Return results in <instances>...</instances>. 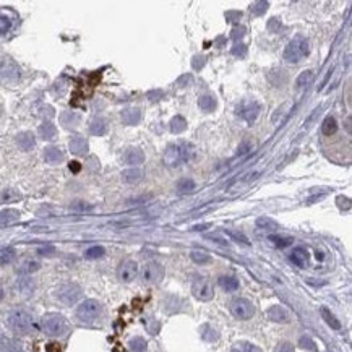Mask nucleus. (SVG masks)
Listing matches in <instances>:
<instances>
[{"mask_svg":"<svg viewBox=\"0 0 352 352\" xmlns=\"http://www.w3.org/2000/svg\"><path fill=\"white\" fill-rule=\"evenodd\" d=\"M11 28V21L8 20L7 16L0 15V34H5L8 33V29Z\"/></svg>","mask_w":352,"mask_h":352,"instance_id":"nucleus-45","label":"nucleus"},{"mask_svg":"<svg viewBox=\"0 0 352 352\" xmlns=\"http://www.w3.org/2000/svg\"><path fill=\"white\" fill-rule=\"evenodd\" d=\"M260 110H262L260 104L255 99H244L240 104H237L236 114L242 117L247 123H253L258 119V115H260Z\"/></svg>","mask_w":352,"mask_h":352,"instance_id":"nucleus-8","label":"nucleus"},{"mask_svg":"<svg viewBox=\"0 0 352 352\" xmlns=\"http://www.w3.org/2000/svg\"><path fill=\"white\" fill-rule=\"evenodd\" d=\"M0 344H2V333H0Z\"/></svg>","mask_w":352,"mask_h":352,"instance_id":"nucleus-61","label":"nucleus"},{"mask_svg":"<svg viewBox=\"0 0 352 352\" xmlns=\"http://www.w3.org/2000/svg\"><path fill=\"white\" fill-rule=\"evenodd\" d=\"M257 227L258 229H263V231H268V232H273V231H277V222L271 218H266V216H263V218H258L257 219Z\"/></svg>","mask_w":352,"mask_h":352,"instance_id":"nucleus-30","label":"nucleus"},{"mask_svg":"<svg viewBox=\"0 0 352 352\" xmlns=\"http://www.w3.org/2000/svg\"><path fill=\"white\" fill-rule=\"evenodd\" d=\"M80 122H82V117L77 112H64L60 115V123L67 130H75L80 125Z\"/></svg>","mask_w":352,"mask_h":352,"instance_id":"nucleus-18","label":"nucleus"},{"mask_svg":"<svg viewBox=\"0 0 352 352\" xmlns=\"http://www.w3.org/2000/svg\"><path fill=\"white\" fill-rule=\"evenodd\" d=\"M141 120V110L137 107H130L122 110V122L125 125H137V123Z\"/></svg>","mask_w":352,"mask_h":352,"instance_id":"nucleus-21","label":"nucleus"},{"mask_svg":"<svg viewBox=\"0 0 352 352\" xmlns=\"http://www.w3.org/2000/svg\"><path fill=\"white\" fill-rule=\"evenodd\" d=\"M138 274V264L135 260H123L117 268V277L120 282H132Z\"/></svg>","mask_w":352,"mask_h":352,"instance_id":"nucleus-11","label":"nucleus"},{"mask_svg":"<svg viewBox=\"0 0 352 352\" xmlns=\"http://www.w3.org/2000/svg\"><path fill=\"white\" fill-rule=\"evenodd\" d=\"M39 253H41V255H47V253H54V249H52V247H47V249H41Z\"/></svg>","mask_w":352,"mask_h":352,"instance_id":"nucleus-58","label":"nucleus"},{"mask_svg":"<svg viewBox=\"0 0 352 352\" xmlns=\"http://www.w3.org/2000/svg\"><path fill=\"white\" fill-rule=\"evenodd\" d=\"M299 344H300V348H304L307 351H315V343L310 336H302L299 339Z\"/></svg>","mask_w":352,"mask_h":352,"instance_id":"nucleus-44","label":"nucleus"},{"mask_svg":"<svg viewBox=\"0 0 352 352\" xmlns=\"http://www.w3.org/2000/svg\"><path fill=\"white\" fill-rule=\"evenodd\" d=\"M266 317L274 323H287L289 322V312L281 305H274L271 307L266 312Z\"/></svg>","mask_w":352,"mask_h":352,"instance_id":"nucleus-15","label":"nucleus"},{"mask_svg":"<svg viewBox=\"0 0 352 352\" xmlns=\"http://www.w3.org/2000/svg\"><path fill=\"white\" fill-rule=\"evenodd\" d=\"M41 268V263L39 262H36V260H28L26 263H23V266H21V273L24 274H29V273H34V271H38Z\"/></svg>","mask_w":352,"mask_h":352,"instance_id":"nucleus-41","label":"nucleus"},{"mask_svg":"<svg viewBox=\"0 0 352 352\" xmlns=\"http://www.w3.org/2000/svg\"><path fill=\"white\" fill-rule=\"evenodd\" d=\"M281 28V20H277V18H271L268 21V29L271 33H276V31H279Z\"/></svg>","mask_w":352,"mask_h":352,"instance_id":"nucleus-50","label":"nucleus"},{"mask_svg":"<svg viewBox=\"0 0 352 352\" xmlns=\"http://www.w3.org/2000/svg\"><path fill=\"white\" fill-rule=\"evenodd\" d=\"M18 219H20V211H16V209L7 208L0 213V226H10Z\"/></svg>","mask_w":352,"mask_h":352,"instance_id":"nucleus-23","label":"nucleus"},{"mask_svg":"<svg viewBox=\"0 0 352 352\" xmlns=\"http://www.w3.org/2000/svg\"><path fill=\"white\" fill-rule=\"evenodd\" d=\"M274 352H294V346L291 343H287V341H282L276 346V349Z\"/></svg>","mask_w":352,"mask_h":352,"instance_id":"nucleus-47","label":"nucleus"},{"mask_svg":"<svg viewBox=\"0 0 352 352\" xmlns=\"http://www.w3.org/2000/svg\"><path fill=\"white\" fill-rule=\"evenodd\" d=\"M218 284H219L222 289H224V291H227V292L237 291L239 286H240L239 279H237V277H234V276H221L219 279H218Z\"/></svg>","mask_w":352,"mask_h":352,"instance_id":"nucleus-24","label":"nucleus"},{"mask_svg":"<svg viewBox=\"0 0 352 352\" xmlns=\"http://www.w3.org/2000/svg\"><path fill=\"white\" fill-rule=\"evenodd\" d=\"M15 260V250L13 249H5L0 252V264H7Z\"/></svg>","mask_w":352,"mask_h":352,"instance_id":"nucleus-43","label":"nucleus"},{"mask_svg":"<svg viewBox=\"0 0 352 352\" xmlns=\"http://www.w3.org/2000/svg\"><path fill=\"white\" fill-rule=\"evenodd\" d=\"M195 180H191V178L185 177V178H180V180L177 182V191L178 193H190V191L195 190Z\"/></svg>","mask_w":352,"mask_h":352,"instance_id":"nucleus-34","label":"nucleus"},{"mask_svg":"<svg viewBox=\"0 0 352 352\" xmlns=\"http://www.w3.org/2000/svg\"><path fill=\"white\" fill-rule=\"evenodd\" d=\"M7 325L8 328L15 333V335H29L31 331L34 328V320H33V315L28 313L26 310L23 308H15L11 310L7 317Z\"/></svg>","mask_w":352,"mask_h":352,"instance_id":"nucleus-2","label":"nucleus"},{"mask_svg":"<svg viewBox=\"0 0 352 352\" xmlns=\"http://www.w3.org/2000/svg\"><path fill=\"white\" fill-rule=\"evenodd\" d=\"M41 326L46 335L54 336V338L64 336L65 333L69 331V322H67V318L60 313H46L41 320Z\"/></svg>","mask_w":352,"mask_h":352,"instance_id":"nucleus-3","label":"nucleus"},{"mask_svg":"<svg viewBox=\"0 0 352 352\" xmlns=\"http://www.w3.org/2000/svg\"><path fill=\"white\" fill-rule=\"evenodd\" d=\"M16 145L20 146L21 151H31L36 145V140H34V135L31 132H21L18 133L16 137Z\"/></svg>","mask_w":352,"mask_h":352,"instance_id":"nucleus-17","label":"nucleus"},{"mask_svg":"<svg viewBox=\"0 0 352 352\" xmlns=\"http://www.w3.org/2000/svg\"><path fill=\"white\" fill-rule=\"evenodd\" d=\"M82 287L77 282H64L55 289V297L64 305H75L82 297Z\"/></svg>","mask_w":352,"mask_h":352,"instance_id":"nucleus-6","label":"nucleus"},{"mask_svg":"<svg viewBox=\"0 0 352 352\" xmlns=\"http://www.w3.org/2000/svg\"><path fill=\"white\" fill-rule=\"evenodd\" d=\"M226 16L229 18V20H236V18H242V13H240V11H229Z\"/></svg>","mask_w":352,"mask_h":352,"instance_id":"nucleus-56","label":"nucleus"},{"mask_svg":"<svg viewBox=\"0 0 352 352\" xmlns=\"http://www.w3.org/2000/svg\"><path fill=\"white\" fill-rule=\"evenodd\" d=\"M104 255H106V250H104V247L101 245L89 247V249L85 252V257L88 258V260H97V258H102Z\"/></svg>","mask_w":352,"mask_h":352,"instance_id":"nucleus-36","label":"nucleus"},{"mask_svg":"<svg viewBox=\"0 0 352 352\" xmlns=\"http://www.w3.org/2000/svg\"><path fill=\"white\" fill-rule=\"evenodd\" d=\"M190 258L198 264H206V263L211 262V257H209L208 253L203 252V250H193L190 253Z\"/></svg>","mask_w":352,"mask_h":352,"instance_id":"nucleus-38","label":"nucleus"},{"mask_svg":"<svg viewBox=\"0 0 352 352\" xmlns=\"http://www.w3.org/2000/svg\"><path fill=\"white\" fill-rule=\"evenodd\" d=\"M102 315V305L96 299H86L77 307V318L83 323L96 322Z\"/></svg>","mask_w":352,"mask_h":352,"instance_id":"nucleus-5","label":"nucleus"},{"mask_svg":"<svg viewBox=\"0 0 352 352\" xmlns=\"http://www.w3.org/2000/svg\"><path fill=\"white\" fill-rule=\"evenodd\" d=\"M227 236L229 237H232L234 240H237V242L240 244H245V245H250V242H249V239H247L244 234H239V232H234V231H227Z\"/></svg>","mask_w":352,"mask_h":352,"instance_id":"nucleus-46","label":"nucleus"},{"mask_svg":"<svg viewBox=\"0 0 352 352\" xmlns=\"http://www.w3.org/2000/svg\"><path fill=\"white\" fill-rule=\"evenodd\" d=\"M245 33H247L245 26H240V24H239V26H236V28L232 29V38L234 39H242L244 36H245Z\"/></svg>","mask_w":352,"mask_h":352,"instance_id":"nucleus-49","label":"nucleus"},{"mask_svg":"<svg viewBox=\"0 0 352 352\" xmlns=\"http://www.w3.org/2000/svg\"><path fill=\"white\" fill-rule=\"evenodd\" d=\"M18 291H20L23 295H31L34 291V282L29 279V277H21L20 281H18Z\"/></svg>","mask_w":352,"mask_h":352,"instance_id":"nucleus-35","label":"nucleus"},{"mask_svg":"<svg viewBox=\"0 0 352 352\" xmlns=\"http://www.w3.org/2000/svg\"><path fill=\"white\" fill-rule=\"evenodd\" d=\"M206 227H208V224H205V226H196V227H195V231H205Z\"/></svg>","mask_w":352,"mask_h":352,"instance_id":"nucleus-59","label":"nucleus"},{"mask_svg":"<svg viewBox=\"0 0 352 352\" xmlns=\"http://www.w3.org/2000/svg\"><path fill=\"white\" fill-rule=\"evenodd\" d=\"M38 133H39V137L42 140H54L55 137H57V128H55L54 123L51 122H44V123H41L39 128H38Z\"/></svg>","mask_w":352,"mask_h":352,"instance_id":"nucleus-22","label":"nucleus"},{"mask_svg":"<svg viewBox=\"0 0 352 352\" xmlns=\"http://www.w3.org/2000/svg\"><path fill=\"white\" fill-rule=\"evenodd\" d=\"M145 153L140 150V148H128L123 154V161H125L128 166H132V168H138L140 164L145 163Z\"/></svg>","mask_w":352,"mask_h":352,"instance_id":"nucleus-13","label":"nucleus"},{"mask_svg":"<svg viewBox=\"0 0 352 352\" xmlns=\"http://www.w3.org/2000/svg\"><path fill=\"white\" fill-rule=\"evenodd\" d=\"M338 132V122L333 115H328L322 123V133L325 137H331Z\"/></svg>","mask_w":352,"mask_h":352,"instance_id":"nucleus-27","label":"nucleus"},{"mask_svg":"<svg viewBox=\"0 0 352 352\" xmlns=\"http://www.w3.org/2000/svg\"><path fill=\"white\" fill-rule=\"evenodd\" d=\"M70 171L72 172H80V169H82V166H80V163H77V161H73V163H70Z\"/></svg>","mask_w":352,"mask_h":352,"instance_id":"nucleus-57","label":"nucleus"},{"mask_svg":"<svg viewBox=\"0 0 352 352\" xmlns=\"http://www.w3.org/2000/svg\"><path fill=\"white\" fill-rule=\"evenodd\" d=\"M232 54L234 55H242V57H244V55L247 54V49H245L244 44H236V46L232 47Z\"/></svg>","mask_w":352,"mask_h":352,"instance_id":"nucleus-52","label":"nucleus"},{"mask_svg":"<svg viewBox=\"0 0 352 352\" xmlns=\"http://www.w3.org/2000/svg\"><path fill=\"white\" fill-rule=\"evenodd\" d=\"M109 130V123L104 117H94L91 122H89V132L91 135H96V137H102L106 135Z\"/></svg>","mask_w":352,"mask_h":352,"instance_id":"nucleus-16","label":"nucleus"},{"mask_svg":"<svg viewBox=\"0 0 352 352\" xmlns=\"http://www.w3.org/2000/svg\"><path fill=\"white\" fill-rule=\"evenodd\" d=\"M289 258H291V262L295 264V266L305 268L307 263H308V252H307L305 249H302V247H297V249H294V250L291 252Z\"/></svg>","mask_w":352,"mask_h":352,"instance_id":"nucleus-19","label":"nucleus"},{"mask_svg":"<svg viewBox=\"0 0 352 352\" xmlns=\"http://www.w3.org/2000/svg\"><path fill=\"white\" fill-rule=\"evenodd\" d=\"M231 352H263L258 346L252 344V343H247V341H240L236 343L232 346V351Z\"/></svg>","mask_w":352,"mask_h":352,"instance_id":"nucleus-33","label":"nucleus"},{"mask_svg":"<svg viewBox=\"0 0 352 352\" xmlns=\"http://www.w3.org/2000/svg\"><path fill=\"white\" fill-rule=\"evenodd\" d=\"M253 148H255V143H253V140L252 138H244L242 141H240V145H239V154H249L250 151H253Z\"/></svg>","mask_w":352,"mask_h":352,"instance_id":"nucleus-40","label":"nucleus"},{"mask_svg":"<svg viewBox=\"0 0 352 352\" xmlns=\"http://www.w3.org/2000/svg\"><path fill=\"white\" fill-rule=\"evenodd\" d=\"M141 177H143V171L138 168H132L122 172V180L125 183H137L141 180Z\"/></svg>","mask_w":352,"mask_h":352,"instance_id":"nucleus-25","label":"nucleus"},{"mask_svg":"<svg viewBox=\"0 0 352 352\" xmlns=\"http://www.w3.org/2000/svg\"><path fill=\"white\" fill-rule=\"evenodd\" d=\"M191 65H193L195 70H200L201 67L205 65V57H198V55H196V57L193 59V62H191Z\"/></svg>","mask_w":352,"mask_h":352,"instance_id":"nucleus-53","label":"nucleus"},{"mask_svg":"<svg viewBox=\"0 0 352 352\" xmlns=\"http://www.w3.org/2000/svg\"><path fill=\"white\" fill-rule=\"evenodd\" d=\"M191 294L201 302H209L214 297L211 281L208 277H195L193 284H191Z\"/></svg>","mask_w":352,"mask_h":352,"instance_id":"nucleus-9","label":"nucleus"},{"mask_svg":"<svg viewBox=\"0 0 352 352\" xmlns=\"http://www.w3.org/2000/svg\"><path fill=\"white\" fill-rule=\"evenodd\" d=\"M69 148H70V151L73 154H77V156H85V154L89 151L88 141H86V138L82 137V135H75V137H72Z\"/></svg>","mask_w":352,"mask_h":352,"instance_id":"nucleus-14","label":"nucleus"},{"mask_svg":"<svg viewBox=\"0 0 352 352\" xmlns=\"http://www.w3.org/2000/svg\"><path fill=\"white\" fill-rule=\"evenodd\" d=\"M128 346H130V349L133 352H145L146 351V341L143 338H133Z\"/></svg>","mask_w":352,"mask_h":352,"instance_id":"nucleus-42","label":"nucleus"},{"mask_svg":"<svg viewBox=\"0 0 352 352\" xmlns=\"http://www.w3.org/2000/svg\"><path fill=\"white\" fill-rule=\"evenodd\" d=\"M313 78H315V73H313L312 70H305V72H302L300 75L297 77V80H295V88H297V89L307 88V86H310V85H312Z\"/></svg>","mask_w":352,"mask_h":352,"instance_id":"nucleus-28","label":"nucleus"},{"mask_svg":"<svg viewBox=\"0 0 352 352\" xmlns=\"http://www.w3.org/2000/svg\"><path fill=\"white\" fill-rule=\"evenodd\" d=\"M198 107L203 110V112H211V110L216 109V99L213 96L205 94V96H200L198 99Z\"/></svg>","mask_w":352,"mask_h":352,"instance_id":"nucleus-31","label":"nucleus"},{"mask_svg":"<svg viewBox=\"0 0 352 352\" xmlns=\"http://www.w3.org/2000/svg\"><path fill=\"white\" fill-rule=\"evenodd\" d=\"M44 161L47 164H51V166L60 164L62 161H64V153H62L59 148L49 146V148H46V151H44Z\"/></svg>","mask_w":352,"mask_h":352,"instance_id":"nucleus-20","label":"nucleus"},{"mask_svg":"<svg viewBox=\"0 0 352 352\" xmlns=\"http://www.w3.org/2000/svg\"><path fill=\"white\" fill-rule=\"evenodd\" d=\"M72 209H73V211H91L92 206L91 205H86L85 201H75L72 205Z\"/></svg>","mask_w":352,"mask_h":352,"instance_id":"nucleus-48","label":"nucleus"},{"mask_svg":"<svg viewBox=\"0 0 352 352\" xmlns=\"http://www.w3.org/2000/svg\"><path fill=\"white\" fill-rule=\"evenodd\" d=\"M336 201H338V206L341 209H344V208L349 209L351 208V200L348 198V196H338Z\"/></svg>","mask_w":352,"mask_h":352,"instance_id":"nucleus-51","label":"nucleus"},{"mask_svg":"<svg viewBox=\"0 0 352 352\" xmlns=\"http://www.w3.org/2000/svg\"><path fill=\"white\" fill-rule=\"evenodd\" d=\"M0 351L2 352H24L23 346L18 341H15V339H5V341H2V344H0Z\"/></svg>","mask_w":352,"mask_h":352,"instance_id":"nucleus-32","label":"nucleus"},{"mask_svg":"<svg viewBox=\"0 0 352 352\" xmlns=\"http://www.w3.org/2000/svg\"><path fill=\"white\" fill-rule=\"evenodd\" d=\"M346 128H348V132L351 133V117L348 119V122H346Z\"/></svg>","mask_w":352,"mask_h":352,"instance_id":"nucleus-60","label":"nucleus"},{"mask_svg":"<svg viewBox=\"0 0 352 352\" xmlns=\"http://www.w3.org/2000/svg\"><path fill=\"white\" fill-rule=\"evenodd\" d=\"M268 7H269L268 2H264V0H258V2H253L250 5V11L255 16H262L263 13H266Z\"/></svg>","mask_w":352,"mask_h":352,"instance_id":"nucleus-37","label":"nucleus"},{"mask_svg":"<svg viewBox=\"0 0 352 352\" xmlns=\"http://www.w3.org/2000/svg\"><path fill=\"white\" fill-rule=\"evenodd\" d=\"M164 277V268L156 262H150L141 269V279L146 284H158Z\"/></svg>","mask_w":352,"mask_h":352,"instance_id":"nucleus-10","label":"nucleus"},{"mask_svg":"<svg viewBox=\"0 0 352 352\" xmlns=\"http://www.w3.org/2000/svg\"><path fill=\"white\" fill-rule=\"evenodd\" d=\"M195 158V146L190 143H180V145H171L163 154V163L168 168H176L182 163H187Z\"/></svg>","mask_w":352,"mask_h":352,"instance_id":"nucleus-1","label":"nucleus"},{"mask_svg":"<svg viewBox=\"0 0 352 352\" xmlns=\"http://www.w3.org/2000/svg\"><path fill=\"white\" fill-rule=\"evenodd\" d=\"M163 96H164L163 91H151V92H148V97H150L151 101H159Z\"/></svg>","mask_w":352,"mask_h":352,"instance_id":"nucleus-54","label":"nucleus"},{"mask_svg":"<svg viewBox=\"0 0 352 352\" xmlns=\"http://www.w3.org/2000/svg\"><path fill=\"white\" fill-rule=\"evenodd\" d=\"M229 308H231V313L237 320H250L253 315H255V305H253L249 299H244V297L234 299L229 304Z\"/></svg>","mask_w":352,"mask_h":352,"instance_id":"nucleus-7","label":"nucleus"},{"mask_svg":"<svg viewBox=\"0 0 352 352\" xmlns=\"http://www.w3.org/2000/svg\"><path fill=\"white\" fill-rule=\"evenodd\" d=\"M169 128H171V132L174 133V135L183 133L185 130H187V120H185L182 115L172 117V120L169 123Z\"/></svg>","mask_w":352,"mask_h":352,"instance_id":"nucleus-26","label":"nucleus"},{"mask_svg":"<svg viewBox=\"0 0 352 352\" xmlns=\"http://www.w3.org/2000/svg\"><path fill=\"white\" fill-rule=\"evenodd\" d=\"M0 78L3 80L5 83H16L20 80V69L15 62H11L7 59L0 67Z\"/></svg>","mask_w":352,"mask_h":352,"instance_id":"nucleus-12","label":"nucleus"},{"mask_svg":"<svg viewBox=\"0 0 352 352\" xmlns=\"http://www.w3.org/2000/svg\"><path fill=\"white\" fill-rule=\"evenodd\" d=\"M191 82H193V78H191V75H183V77H180V78L177 80V86H182L183 83L191 85Z\"/></svg>","mask_w":352,"mask_h":352,"instance_id":"nucleus-55","label":"nucleus"},{"mask_svg":"<svg viewBox=\"0 0 352 352\" xmlns=\"http://www.w3.org/2000/svg\"><path fill=\"white\" fill-rule=\"evenodd\" d=\"M320 313H322V317L326 323H328L333 330H341V323H339V320L335 317V315L331 313L330 308H326V307H322L320 308Z\"/></svg>","mask_w":352,"mask_h":352,"instance_id":"nucleus-29","label":"nucleus"},{"mask_svg":"<svg viewBox=\"0 0 352 352\" xmlns=\"http://www.w3.org/2000/svg\"><path fill=\"white\" fill-rule=\"evenodd\" d=\"M269 240H271V242H273L276 247H279V249H284V247L292 245V242H294L292 237H279V236H269Z\"/></svg>","mask_w":352,"mask_h":352,"instance_id":"nucleus-39","label":"nucleus"},{"mask_svg":"<svg viewBox=\"0 0 352 352\" xmlns=\"http://www.w3.org/2000/svg\"><path fill=\"white\" fill-rule=\"evenodd\" d=\"M310 54V44H308V39L304 36H295V38L289 42L284 49V59L287 62H292V64H297L304 57Z\"/></svg>","mask_w":352,"mask_h":352,"instance_id":"nucleus-4","label":"nucleus"}]
</instances>
